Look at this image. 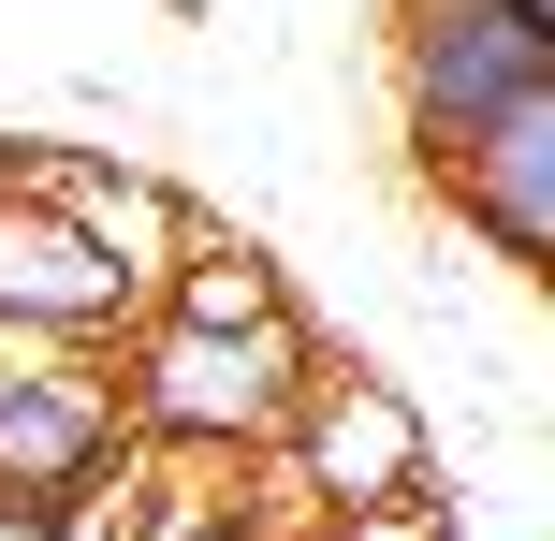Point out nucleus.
Segmentation results:
<instances>
[{
  "mask_svg": "<svg viewBox=\"0 0 555 541\" xmlns=\"http://www.w3.org/2000/svg\"><path fill=\"white\" fill-rule=\"evenodd\" d=\"M307 381H322V337L307 308H146L117 337V425L146 454H205V468H263L293 439Z\"/></svg>",
  "mask_w": 555,
  "mask_h": 541,
  "instance_id": "f257e3e1",
  "label": "nucleus"
},
{
  "mask_svg": "<svg viewBox=\"0 0 555 541\" xmlns=\"http://www.w3.org/2000/svg\"><path fill=\"white\" fill-rule=\"evenodd\" d=\"M263 468L293 484V513L322 527V541L395 527V513H424V498H439V439H424V410L395 396V381H365V366H322V381H307L293 439H278Z\"/></svg>",
  "mask_w": 555,
  "mask_h": 541,
  "instance_id": "7ed1b4c3",
  "label": "nucleus"
},
{
  "mask_svg": "<svg viewBox=\"0 0 555 541\" xmlns=\"http://www.w3.org/2000/svg\"><path fill=\"white\" fill-rule=\"evenodd\" d=\"M0 541H59V498H0Z\"/></svg>",
  "mask_w": 555,
  "mask_h": 541,
  "instance_id": "6e6552de",
  "label": "nucleus"
},
{
  "mask_svg": "<svg viewBox=\"0 0 555 541\" xmlns=\"http://www.w3.org/2000/svg\"><path fill=\"white\" fill-rule=\"evenodd\" d=\"M146 322V279L74 220L59 191H29L0 162V337H59V351H117Z\"/></svg>",
  "mask_w": 555,
  "mask_h": 541,
  "instance_id": "20e7f679",
  "label": "nucleus"
},
{
  "mask_svg": "<svg viewBox=\"0 0 555 541\" xmlns=\"http://www.w3.org/2000/svg\"><path fill=\"white\" fill-rule=\"evenodd\" d=\"M439 205H453V234H468V249H498L512 279H541V263H555V103L498 117V132L439 176Z\"/></svg>",
  "mask_w": 555,
  "mask_h": 541,
  "instance_id": "423d86ee",
  "label": "nucleus"
},
{
  "mask_svg": "<svg viewBox=\"0 0 555 541\" xmlns=\"http://www.w3.org/2000/svg\"><path fill=\"white\" fill-rule=\"evenodd\" d=\"M380 59H395V132H410L424 176H453L498 117L555 103V29L512 15V0H395Z\"/></svg>",
  "mask_w": 555,
  "mask_h": 541,
  "instance_id": "f03ea898",
  "label": "nucleus"
},
{
  "mask_svg": "<svg viewBox=\"0 0 555 541\" xmlns=\"http://www.w3.org/2000/svg\"><path fill=\"white\" fill-rule=\"evenodd\" d=\"M15 176H29V191H59V205H74V220H88V234H103V249L146 279V293H162V263L205 234V220H191V205H176L146 162H103V146H74V162H15Z\"/></svg>",
  "mask_w": 555,
  "mask_h": 541,
  "instance_id": "0eeeda50",
  "label": "nucleus"
},
{
  "mask_svg": "<svg viewBox=\"0 0 555 541\" xmlns=\"http://www.w3.org/2000/svg\"><path fill=\"white\" fill-rule=\"evenodd\" d=\"M103 454H132V425H117V351L0 337V498H74Z\"/></svg>",
  "mask_w": 555,
  "mask_h": 541,
  "instance_id": "39448f33",
  "label": "nucleus"
}]
</instances>
